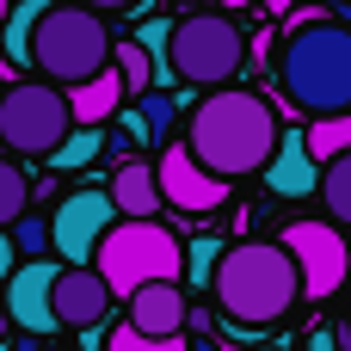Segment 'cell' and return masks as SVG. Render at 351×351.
I'll return each instance as SVG.
<instances>
[{
  "mask_svg": "<svg viewBox=\"0 0 351 351\" xmlns=\"http://www.w3.org/2000/svg\"><path fill=\"white\" fill-rule=\"evenodd\" d=\"M111 68H117V80H123L130 99L154 93V56L142 49V37H111Z\"/></svg>",
  "mask_w": 351,
  "mask_h": 351,
  "instance_id": "17",
  "label": "cell"
},
{
  "mask_svg": "<svg viewBox=\"0 0 351 351\" xmlns=\"http://www.w3.org/2000/svg\"><path fill=\"white\" fill-rule=\"evenodd\" d=\"M6 333H12V321H6V302H0V346H6Z\"/></svg>",
  "mask_w": 351,
  "mask_h": 351,
  "instance_id": "28",
  "label": "cell"
},
{
  "mask_svg": "<svg viewBox=\"0 0 351 351\" xmlns=\"http://www.w3.org/2000/svg\"><path fill=\"white\" fill-rule=\"evenodd\" d=\"M216 259H222V253H216V241H197V247L185 253V265H191L197 278H210V271H216Z\"/></svg>",
  "mask_w": 351,
  "mask_h": 351,
  "instance_id": "26",
  "label": "cell"
},
{
  "mask_svg": "<svg viewBox=\"0 0 351 351\" xmlns=\"http://www.w3.org/2000/svg\"><path fill=\"white\" fill-rule=\"evenodd\" d=\"M185 321H191V302L179 284H142L130 296V327L148 339H173V333H185Z\"/></svg>",
  "mask_w": 351,
  "mask_h": 351,
  "instance_id": "13",
  "label": "cell"
},
{
  "mask_svg": "<svg viewBox=\"0 0 351 351\" xmlns=\"http://www.w3.org/2000/svg\"><path fill=\"white\" fill-rule=\"evenodd\" d=\"M278 247L290 253V265H296V278H302V296L327 302V296L346 290V278H351L346 228H333V222H284V241H278Z\"/></svg>",
  "mask_w": 351,
  "mask_h": 351,
  "instance_id": "8",
  "label": "cell"
},
{
  "mask_svg": "<svg viewBox=\"0 0 351 351\" xmlns=\"http://www.w3.org/2000/svg\"><path fill=\"white\" fill-rule=\"evenodd\" d=\"M111 222H117V210H111L105 191H74V197H62V210L49 216V247H56L68 265H93V253H99V241H105Z\"/></svg>",
  "mask_w": 351,
  "mask_h": 351,
  "instance_id": "10",
  "label": "cell"
},
{
  "mask_svg": "<svg viewBox=\"0 0 351 351\" xmlns=\"http://www.w3.org/2000/svg\"><path fill=\"white\" fill-rule=\"evenodd\" d=\"M302 148L315 154V167H327V160L351 154V111H339V117H315V123H302Z\"/></svg>",
  "mask_w": 351,
  "mask_h": 351,
  "instance_id": "18",
  "label": "cell"
},
{
  "mask_svg": "<svg viewBox=\"0 0 351 351\" xmlns=\"http://www.w3.org/2000/svg\"><path fill=\"white\" fill-rule=\"evenodd\" d=\"M197 6H204V12H216V6H222V0H197Z\"/></svg>",
  "mask_w": 351,
  "mask_h": 351,
  "instance_id": "30",
  "label": "cell"
},
{
  "mask_svg": "<svg viewBox=\"0 0 351 351\" xmlns=\"http://www.w3.org/2000/svg\"><path fill=\"white\" fill-rule=\"evenodd\" d=\"M68 93L49 80H12L0 86V154L12 160H37L56 154L68 142Z\"/></svg>",
  "mask_w": 351,
  "mask_h": 351,
  "instance_id": "7",
  "label": "cell"
},
{
  "mask_svg": "<svg viewBox=\"0 0 351 351\" xmlns=\"http://www.w3.org/2000/svg\"><path fill=\"white\" fill-rule=\"evenodd\" d=\"M37 12H43V0H25L19 12H6V25H0L6 62H25V68H31V25H37Z\"/></svg>",
  "mask_w": 351,
  "mask_h": 351,
  "instance_id": "20",
  "label": "cell"
},
{
  "mask_svg": "<svg viewBox=\"0 0 351 351\" xmlns=\"http://www.w3.org/2000/svg\"><path fill=\"white\" fill-rule=\"evenodd\" d=\"M56 271L62 265H49V259H25L12 278H6V321H19L25 333H56V315H49V290H56Z\"/></svg>",
  "mask_w": 351,
  "mask_h": 351,
  "instance_id": "11",
  "label": "cell"
},
{
  "mask_svg": "<svg viewBox=\"0 0 351 351\" xmlns=\"http://www.w3.org/2000/svg\"><path fill=\"white\" fill-rule=\"evenodd\" d=\"M49 315L56 327H99L111 315V290L93 265H68L56 271V290H49Z\"/></svg>",
  "mask_w": 351,
  "mask_h": 351,
  "instance_id": "12",
  "label": "cell"
},
{
  "mask_svg": "<svg viewBox=\"0 0 351 351\" xmlns=\"http://www.w3.org/2000/svg\"><path fill=\"white\" fill-rule=\"evenodd\" d=\"M321 204H327V222L333 228H351V154H339V160H327L321 167Z\"/></svg>",
  "mask_w": 351,
  "mask_h": 351,
  "instance_id": "19",
  "label": "cell"
},
{
  "mask_svg": "<svg viewBox=\"0 0 351 351\" xmlns=\"http://www.w3.org/2000/svg\"><path fill=\"white\" fill-rule=\"evenodd\" d=\"M93 271L105 278L111 302H117V296L130 302L142 284H179L185 247H179L160 222H111L105 241H99V253H93Z\"/></svg>",
  "mask_w": 351,
  "mask_h": 351,
  "instance_id": "5",
  "label": "cell"
},
{
  "mask_svg": "<svg viewBox=\"0 0 351 351\" xmlns=\"http://www.w3.org/2000/svg\"><path fill=\"white\" fill-rule=\"evenodd\" d=\"M123 99H130V93H123L117 68H105V74H93V80L68 86V117H74L80 130H99L105 117H117V105H123Z\"/></svg>",
  "mask_w": 351,
  "mask_h": 351,
  "instance_id": "16",
  "label": "cell"
},
{
  "mask_svg": "<svg viewBox=\"0 0 351 351\" xmlns=\"http://www.w3.org/2000/svg\"><path fill=\"white\" fill-rule=\"evenodd\" d=\"M31 68H37V80H49V86H80V80H93V74H105L111 68V31H105V19L99 12H86V6H49L43 0V12H37V25H31Z\"/></svg>",
  "mask_w": 351,
  "mask_h": 351,
  "instance_id": "4",
  "label": "cell"
},
{
  "mask_svg": "<svg viewBox=\"0 0 351 351\" xmlns=\"http://www.w3.org/2000/svg\"><path fill=\"white\" fill-rule=\"evenodd\" d=\"M25 204H31V179L19 173L12 154H0V228H12L25 216Z\"/></svg>",
  "mask_w": 351,
  "mask_h": 351,
  "instance_id": "21",
  "label": "cell"
},
{
  "mask_svg": "<svg viewBox=\"0 0 351 351\" xmlns=\"http://www.w3.org/2000/svg\"><path fill=\"white\" fill-rule=\"evenodd\" d=\"M284 123H278V105L253 86H216L191 123H185V148L204 173H216L222 185L241 179V173H265L271 148H278Z\"/></svg>",
  "mask_w": 351,
  "mask_h": 351,
  "instance_id": "1",
  "label": "cell"
},
{
  "mask_svg": "<svg viewBox=\"0 0 351 351\" xmlns=\"http://www.w3.org/2000/svg\"><path fill=\"white\" fill-rule=\"evenodd\" d=\"M191 351H216V346H191Z\"/></svg>",
  "mask_w": 351,
  "mask_h": 351,
  "instance_id": "32",
  "label": "cell"
},
{
  "mask_svg": "<svg viewBox=\"0 0 351 351\" xmlns=\"http://www.w3.org/2000/svg\"><path fill=\"white\" fill-rule=\"evenodd\" d=\"M346 296H351V278H346Z\"/></svg>",
  "mask_w": 351,
  "mask_h": 351,
  "instance_id": "33",
  "label": "cell"
},
{
  "mask_svg": "<svg viewBox=\"0 0 351 351\" xmlns=\"http://www.w3.org/2000/svg\"><path fill=\"white\" fill-rule=\"evenodd\" d=\"M12 241H19V253H25V259H43V253H49V222L19 216V222H12Z\"/></svg>",
  "mask_w": 351,
  "mask_h": 351,
  "instance_id": "25",
  "label": "cell"
},
{
  "mask_svg": "<svg viewBox=\"0 0 351 351\" xmlns=\"http://www.w3.org/2000/svg\"><path fill=\"white\" fill-rule=\"evenodd\" d=\"M105 197H111V210H123L130 222H154V216H160V185H154V167H148V160H117Z\"/></svg>",
  "mask_w": 351,
  "mask_h": 351,
  "instance_id": "15",
  "label": "cell"
},
{
  "mask_svg": "<svg viewBox=\"0 0 351 351\" xmlns=\"http://www.w3.org/2000/svg\"><path fill=\"white\" fill-rule=\"evenodd\" d=\"M99 148H105V136H99V130H74V136L56 148V167H62V173H68V167H86Z\"/></svg>",
  "mask_w": 351,
  "mask_h": 351,
  "instance_id": "24",
  "label": "cell"
},
{
  "mask_svg": "<svg viewBox=\"0 0 351 351\" xmlns=\"http://www.w3.org/2000/svg\"><path fill=\"white\" fill-rule=\"evenodd\" d=\"M6 265H12V253H6V241H0V271H6Z\"/></svg>",
  "mask_w": 351,
  "mask_h": 351,
  "instance_id": "29",
  "label": "cell"
},
{
  "mask_svg": "<svg viewBox=\"0 0 351 351\" xmlns=\"http://www.w3.org/2000/svg\"><path fill=\"white\" fill-rule=\"evenodd\" d=\"M148 142H167V130H173V99L167 93H142V123H136Z\"/></svg>",
  "mask_w": 351,
  "mask_h": 351,
  "instance_id": "23",
  "label": "cell"
},
{
  "mask_svg": "<svg viewBox=\"0 0 351 351\" xmlns=\"http://www.w3.org/2000/svg\"><path fill=\"white\" fill-rule=\"evenodd\" d=\"M99 351H191V339H185V333H173V339H148V333H136V327L123 321V327H111V339H105Z\"/></svg>",
  "mask_w": 351,
  "mask_h": 351,
  "instance_id": "22",
  "label": "cell"
},
{
  "mask_svg": "<svg viewBox=\"0 0 351 351\" xmlns=\"http://www.w3.org/2000/svg\"><path fill=\"white\" fill-rule=\"evenodd\" d=\"M265 185H271L278 197H308V191L321 185V167H315V154L302 148V130L278 136V148H271V160H265Z\"/></svg>",
  "mask_w": 351,
  "mask_h": 351,
  "instance_id": "14",
  "label": "cell"
},
{
  "mask_svg": "<svg viewBox=\"0 0 351 351\" xmlns=\"http://www.w3.org/2000/svg\"><path fill=\"white\" fill-rule=\"evenodd\" d=\"M278 80L290 105L308 117L351 111V25H333L321 6L290 19V37L278 49Z\"/></svg>",
  "mask_w": 351,
  "mask_h": 351,
  "instance_id": "3",
  "label": "cell"
},
{
  "mask_svg": "<svg viewBox=\"0 0 351 351\" xmlns=\"http://www.w3.org/2000/svg\"><path fill=\"white\" fill-rule=\"evenodd\" d=\"M6 12H12V0H0V25H6Z\"/></svg>",
  "mask_w": 351,
  "mask_h": 351,
  "instance_id": "31",
  "label": "cell"
},
{
  "mask_svg": "<svg viewBox=\"0 0 351 351\" xmlns=\"http://www.w3.org/2000/svg\"><path fill=\"white\" fill-rule=\"evenodd\" d=\"M74 6H86V12L105 19V12H123V6H136V0H74Z\"/></svg>",
  "mask_w": 351,
  "mask_h": 351,
  "instance_id": "27",
  "label": "cell"
},
{
  "mask_svg": "<svg viewBox=\"0 0 351 351\" xmlns=\"http://www.w3.org/2000/svg\"><path fill=\"white\" fill-rule=\"evenodd\" d=\"M154 185H160V204L185 210V216H210V210H222V204H228V185H222L216 173H204V167L191 160V148H185V142H160Z\"/></svg>",
  "mask_w": 351,
  "mask_h": 351,
  "instance_id": "9",
  "label": "cell"
},
{
  "mask_svg": "<svg viewBox=\"0 0 351 351\" xmlns=\"http://www.w3.org/2000/svg\"><path fill=\"white\" fill-rule=\"evenodd\" d=\"M210 290H216L222 321H234L241 333H265L302 302V278H296V265H290V253L278 241L222 247V259L210 271Z\"/></svg>",
  "mask_w": 351,
  "mask_h": 351,
  "instance_id": "2",
  "label": "cell"
},
{
  "mask_svg": "<svg viewBox=\"0 0 351 351\" xmlns=\"http://www.w3.org/2000/svg\"><path fill=\"white\" fill-rule=\"evenodd\" d=\"M167 68L179 80H197V86H228L247 68V31L234 19H222V12L173 19V31H167Z\"/></svg>",
  "mask_w": 351,
  "mask_h": 351,
  "instance_id": "6",
  "label": "cell"
}]
</instances>
